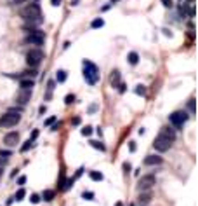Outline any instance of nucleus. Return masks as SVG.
<instances>
[{"instance_id": "obj_14", "label": "nucleus", "mask_w": 198, "mask_h": 206, "mask_svg": "<svg viewBox=\"0 0 198 206\" xmlns=\"http://www.w3.org/2000/svg\"><path fill=\"white\" fill-rule=\"evenodd\" d=\"M151 192H149V190H146V192H141V194H139V203H141V205H148L149 201H151Z\"/></svg>"}, {"instance_id": "obj_45", "label": "nucleus", "mask_w": 198, "mask_h": 206, "mask_svg": "<svg viewBox=\"0 0 198 206\" xmlns=\"http://www.w3.org/2000/svg\"><path fill=\"white\" fill-rule=\"evenodd\" d=\"M115 206H123V205H122V203H117V205H115Z\"/></svg>"}, {"instance_id": "obj_10", "label": "nucleus", "mask_w": 198, "mask_h": 206, "mask_svg": "<svg viewBox=\"0 0 198 206\" xmlns=\"http://www.w3.org/2000/svg\"><path fill=\"white\" fill-rule=\"evenodd\" d=\"M4 143L7 145V147H16V145L19 143V133L18 131H10L4 136Z\"/></svg>"}, {"instance_id": "obj_3", "label": "nucleus", "mask_w": 198, "mask_h": 206, "mask_svg": "<svg viewBox=\"0 0 198 206\" xmlns=\"http://www.w3.org/2000/svg\"><path fill=\"white\" fill-rule=\"evenodd\" d=\"M83 79H85V82L90 84V86H94V84L99 81V68L98 65H94L92 61L89 60H83Z\"/></svg>"}, {"instance_id": "obj_20", "label": "nucleus", "mask_w": 198, "mask_h": 206, "mask_svg": "<svg viewBox=\"0 0 198 206\" xmlns=\"http://www.w3.org/2000/svg\"><path fill=\"white\" fill-rule=\"evenodd\" d=\"M54 196H56V192H54V190H44V194H42V197H44L45 201H52Z\"/></svg>"}, {"instance_id": "obj_16", "label": "nucleus", "mask_w": 198, "mask_h": 206, "mask_svg": "<svg viewBox=\"0 0 198 206\" xmlns=\"http://www.w3.org/2000/svg\"><path fill=\"white\" fill-rule=\"evenodd\" d=\"M127 61L130 63V65H137V61H139V54L137 52H129V56H127Z\"/></svg>"}, {"instance_id": "obj_25", "label": "nucleus", "mask_w": 198, "mask_h": 206, "mask_svg": "<svg viewBox=\"0 0 198 206\" xmlns=\"http://www.w3.org/2000/svg\"><path fill=\"white\" fill-rule=\"evenodd\" d=\"M82 134H83V136H90V134H92V128H90V126H85V128L82 129Z\"/></svg>"}, {"instance_id": "obj_7", "label": "nucleus", "mask_w": 198, "mask_h": 206, "mask_svg": "<svg viewBox=\"0 0 198 206\" xmlns=\"http://www.w3.org/2000/svg\"><path fill=\"white\" fill-rule=\"evenodd\" d=\"M21 121V113H12V112H5L0 117V128H12Z\"/></svg>"}, {"instance_id": "obj_29", "label": "nucleus", "mask_w": 198, "mask_h": 206, "mask_svg": "<svg viewBox=\"0 0 198 206\" xmlns=\"http://www.w3.org/2000/svg\"><path fill=\"white\" fill-rule=\"evenodd\" d=\"M54 122H56V117H49V119H47L44 124H45V126H52Z\"/></svg>"}, {"instance_id": "obj_8", "label": "nucleus", "mask_w": 198, "mask_h": 206, "mask_svg": "<svg viewBox=\"0 0 198 206\" xmlns=\"http://www.w3.org/2000/svg\"><path fill=\"white\" fill-rule=\"evenodd\" d=\"M155 175H144V176H141L139 178V182H137V189L141 190V192H146V190H149L151 187L155 185Z\"/></svg>"}, {"instance_id": "obj_35", "label": "nucleus", "mask_w": 198, "mask_h": 206, "mask_svg": "<svg viewBox=\"0 0 198 206\" xmlns=\"http://www.w3.org/2000/svg\"><path fill=\"white\" fill-rule=\"evenodd\" d=\"M123 169H125V173H129L130 169H132V166H130L129 163H123Z\"/></svg>"}, {"instance_id": "obj_21", "label": "nucleus", "mask_w": 198, "mask_h": 206, "mask_svg": "<svg viewBox=\"0 0 198 206\" xmlns=\"http://www.w3.org/2000/svg\"><path fill=\"white\" fill-rule=\"evenodd\" d=\"M90 145H92L94 149H98V150H101V152H104V150H106V147H104V143H101V142H96V140H92V142H90Z\"/></svg>"}, {"instance_id": "obj_6", "label": "nucleus", "mask_w": 198, "mask_h": 206, "mask_svg": "<svg viewBox=\"0 0 198 206\" xmlns=\"http://www.w3.org/2000/svg\"><path fill=\"white\" fill-rule=\"evenodd\" d=\"M44 51L40 49V47H33V49H30L28 51V54H26V63L30 65L31 68H37L40 63H42V60H44Z\"/></svg>"}, {"instance_id": "obj_15", "label": "nucleus", "mask_w": 198, "mask_h": 206, "mask_svg": "<svg viewBox=\"0 0 198 206\" xmlns=\"http://www.w3.org/2000/svg\"><path fill=\"white\" fill-rule=\"evenodd\" d=\"M89 176H90V180H94V182H103V178H104V175L101 171H89Z\"/></svg>"}, {"instance_id": "obj_33", "label": "nucleus", "mask_w": 198, "mask_h": 206, "mask_svg": "<svg viewBox=\"0 0 198 206\" xmlns=\"http://www.w3.org/2000/svg\"><path fill=\"white\" fill-rule=\"evenodd\" d=\"M82 196H83V199H92V197H94V194H92V192H83V194H82Z\"/></svg>"}, {"instance_id": "obj_26", "label": "nucleus", "mask_w": 198, "mask_h": 206, "mask_svg": "<svg viewBox=\"0 0 198 206\" xmlns=\"http://www.w3.org/2000/svg\"><path fill=\"white\" fill-rule=\"evenodd\" d=\"M30 201L33 203V205H38V203H40V196H38V194H31Z\"/></svg>"}, {"instance_id": "obj_42", "label": "nucleus", "mask_w": 198, "mask_h": 206, "mask_svg": "<svg viewBox=\"0 0 198 206\" xmlns=\"http://www.w3.org/2000/svg\"><path fill=\"white\" fill-rule=\"evenodd\" d=\"M109 7H111V4H108V5H104V7H103L101 10H103V12H106V10H109Z\"/></svg>"}, {"instance_id": "obj_32", "label": "nucleus", "mask_w": 198, "mask_h": 206, "mask_svg": "<svg viewBox=\"0 0 198 206\" xmlns=\"http://www.w3.org/2000/svg\"><path fill=\"white\" fill-rule=\"evenodd\" d=\"M83 171H85V169H83V168H78V171H77V175L73 176V178H75V180H77V178H80V176L83 175Z\"/></svg>"}, {"instance_id": "obj_19", "label": "nucleus", "mask_w": 198, "mask_h": 206, "mask_svg": "<svg viewBox=\"0 0 198 206\" xmlns=\"http://www.w3.org/2000/svg\"><path fill=\"white\" fill-rule=\"evenodd\" d=\"M134 93L137 94V96H144V94H146V86L137 84V86H136V89H134Z\"/></svg>"}, {"instance_id": "obj_37", "label": "nucleus", "mask_w": 198, "mask_h": 206, "mask_svg": "<svg viewBox=\"0 0 198 206\" xmlns=\"http://www.w3.org/2000/svg\"><path fill=\"white\" fill-rule=\"evenodd\" d=\"M129 149H130V152H136V142H130Z\"/></svg>"}, {"instance_id": "obj_24", "label": "nucleus", "mask_w": 198, "mask_h": 206, "mask_svg": "<svg viewBox=\"0 0 198 206\" xmlns=\"http://www.w3.org/2000/svg\"><path fill=\"white\" fill-rule=\"evenodd\" d=\"M73 102H75V94H66V98H64V103H66V105H71Z\"/></svg>"}, {"instance_id": "obj_13", "label": "nucleus", "mask_w": 198, "mask_h": 206, "mask_svg": "<svg viewBox=\"0 0 198 206\" xmlns=\"http://www.w3.org/2000/svg\"><path fill=\"white\" fill-rule=\"evenodd\" d=\"M33 87H35V81L33 79H23V81H19V89L33 91Z\"/></svg>"}, {"instance_id": "obj_46", "label": "nucleus", "mask_w": 198, "mask_h": 206, "mask_svg": "<svg viewBox=\"0 0 198 206\" xmlns=\"http://www.w3.org/2000/svg\"><path fill=\"white\" fill-rule=\"evenodd\" d=\"M111 2H113V4H115V2H118V0H111Z\"/></svg>"}, {"instance_id": "obj_27", "label": "nucleus", "mask_w": 198, "mask_h": 206, "mask_svg": "<svg viewBox=\"0 0 198 206\" xmlns=\"http://www.w3.org/2000/svg\"><path fill=\"white\" fill-rule=\"evenodd\" d=\"M10 155H12L10 150H4V149H0V157H5V159H7V157H10Z\"/></svg>"}, {"instance_id": "obj_31", "label": "nucleus", "mask_w": 198, "mask_h": 206, "mask_svg": "<svg viewBox=\"0 0 198 206\" xmlns=\"http://www.w3.org/2000/svg\"><path fill=\"white\" fill-rule=\"evenodd\" d=\"M59 128H61V122H54L52 126H50V131H58Z\"/></svg>"}, {"instance_id": "obj_2", "label": "nucleus", "mask_w": 198, "mask_h": 206, "mask_svg": "<svg viewBox=\"0 0 198 206\" xmlns=\"http://www.w3.org/2000/svg\"><path fill=\"white\" fill-rule=\"evenodd\" d=\"M174 140H176V129H172L170 126H165V128L160 129L158 136L155 138L153 147H155L158 152H167L168 149L172 147Z\"/></svg>"}, {"instance_id": "obj_1", "label": "nucleus", "mask_w": 198, "mask_h": 206, "mask_svg": "<svg viewBox=\"0 0 198 206\" xmlns=\"http://www.w3.org/2000/svg\"><path fill=\"white\" fill-rule=\"evenodd\" d=\"M21 16L24 19V30L28 31H33L37 30V26L42 25V9L37 2H31V4H26L23 9H21Z\"/></svg>"}, {"instance_id": "obj_39", "label": "nucleus", "mask_w": 198, "mask_h": 206, "mask_svg": "<svg viewBox=\"0 0 198 206\" xmlns=\"http://www.w3.org/2000/svg\"><path fill=\"white\" fill-rule=\"evenodd\" d=\"M18 184L23 185V184H26V176H19V180H18Z\"/></svg>"}, {"instance_id": "obj_34", "label": "nucleus", "mask_w": 198, "mask_h": 206, "mask_svg": "<svg viewBox=\"0 0 198 206\" xmlns=\"http://www.w3.org/2000/svg\"><path fill=\"white\" fill-rule=\"evenodd\" d=\"M125 89H127V86H125V82H120V86H118V91H120V93H125Z\"/></svg>"}, {"instance_id": "obj_44", "label": "nucleus", "mask_w": 198, "mask_h": 206, "mask_svg": "<svg viewBox=\"0 0 198 206\" xmlns=\"http://www.w3.org/2000/svg\"><path fill=\"white\" fill-rule=\"evenodd\" d=\"M0 176H4V168H0Z\"/></svg>"}, {"instance_id": "obj_5", "label": "nucleus", "mask_w": 198, "mask_h": 206, "mask_svg": "<svg viewBox=\"0 0 198 206\" xmlns=\"http://www.w3.org/2000/svg\"><path fill=\"white\" fill-rule=\"evenodd\" d=\"M189 115L186 110H176V112H172L170 115H168V121H170V124L174 126V128H182L184 124L188 122Z\"/></svg>"}, {"instance_id": "obj_43", "label": "nucleus", "mask_w": 198, "mask_h": 206, "mask_svg": "<svg viewBox=\"0 0 198 206\" xmlns=\"http://www.w3.org/2000/svg\"><path fill=\"white\" fill-rule=\"evenodd\" d=\"M23 2H31V0H16V4H23Z\"/></svg>"}, {"instance_id": "obj_11", "label": "nucleus", "mask_w": 198, "mask_h": 206, "mask_svg": "<svg viewBox=\"0 0 198 206\" xmlns=\"http://www.w3.org/2000/svg\"><path fill=\"white\" fill-rule=\"evenodd\" d=\"M163 163V159L160 157V155H148L146 159H144V164L146 166H158Z\"/></svg>"}, {"instance_id": "obj_18", "label": "nucleus", "mask_w": 198, "mask_h": 206, "mask_svg": "<svg viewBox=\"0 0 198 206\" xmlns=\"http://www.w3.org/2000/svg\"><path fill=\"white\" fill-rule=\"evenodd\" d=\"M103 26H104V19L103 18H96L90 23V28H103Z\"/></svg>"}, {"instance_id": "obj_12", "label": "nucleus", "mask_w": 198, "mask_h": 206, "mask_svg": "<svg viewBox=\"0 0 198 206\" xmlns=\"http://www.w3.org/2000/svg\"><path fill=\"white\" fill-rule=\"evenodd\" d=\"M120 82H122V79H120V70H113V72H111V77H109L111 87H118Z\"/></svg>"}, {"instance_id": "obj_17", "label": "nucleus", "mask_w": 198, "mask_h": 206, "mask_svg": "<svg viewBox=\"0 0 198 206\" xmlns=\"http://www.w3.org/2000/svg\"><path fill=\"white\" fill-rule=\"evenodd\" d=\"M66 77H68V75H66L64 70H58V72H56V81H58L59 84L64 82V81H66Z\"/></svg>"}, {"instance_id": "obj_28", "label": "nucleus", "mask_w": 198, "mask_h": 206, "mask_svg": "<svg viewBox=\"0 0 198 206\" xmlns=\"http://www.w3.org/2000/svg\"><path fill=\"white\" fill-rule=\"evenodd\" d=\"M188 108H189V112H191V113H195V98H191V100H189Z\"/></svg>"}, {"instance_id": "obj_9", "label": "nucleus", "mask_w": 198, "mask_h": 206, "mask_svg": "<svg viewBox=\"0 0 198 206\" xmlns=\"http://www.w3.org/2000/svg\"><path fill=\"white\" fill-rule=\"evenodd\" d=\"M31 93L33 91H28V89H19L18 91V94H16V103L19 105V107H26V103L31 100Z\"/></svg>"}, {"instance_id": "obj_4", "label": "nucleus", "mask_w": 198, "mask_h": 206, "mask_svg": "<svg viewBox=\"0 0 198 206\" xmlns=\"http://www.w3.org/2000/svg\"><path fill=\"white\" fill-rule=\"evenodd\" d=\"M44 40H45V33L42 30H33V31H30L26 37H24V44L26 46H35V47H40L42 44H44Z\"/></svg>"}, {"instance_id": "obj_40", "label": "nucleus", "mask_w": 198, "mask_h": 206, "mask_svg": "<svg viewBox=\"0 0 198 206\" xmlns=\"http://www.w3.org/2000/svg\"><path fill=\"white\" fill-rule=\"evenodd\" d=\"M45 112H47V107H45V105H42V107L38 108V113H45Z\"/></svg>"}, {"instance_id": "obj_30", "label": "nucleus", "mask_w": 198, "mask_h": 206, "mask_svg": "<svg viewBox=\"0 0 198 206\" xmlns=\"http://www.w3.org/2000/svg\"><path fill=\"white\" fill-rule=\"evenodd\" d=\"M37 136H38V129H33V133H31L30 140H31V142H35V140H37Z\"/></svg>"}, {"instance_id": "obj_22", "label": "nucleus", "mask_w": 198, "mask_h": 206, "mask_svg": "<svg viewBox=\"0 0 198 206\" xmlns=\"http://www.w3.org/2000/svg\"><path fill=\"white\" fill-rule=\"evenodd\" d=\"M31 147H33V142H31V140H26L24 143L21 145V152H28Z\"/></svg>"}, {"instance_id": "obj_23", "label": "nucleus", "mask_w": 198, "mask_h": 206, "mask_svg": "<svg viewBox=\"0 0 198 206\" xmlns=\"http://www.w3.org/2000/svg\"><path fill=\"white\" fill-rule=\"evenodd\" d=\"M24 196H26V192H24V189H19V190L16 192V197H14V199H16V201L19 203V201H23V199H24Z\"/></svg>"}, {"instance_id": "obj_36", "label": "nucleus", "mask_w": 198, "mask_h": 206, "mask_svg": "<svg viewBox=\"0 0 198 206\" xmlns=\"http://www.w3.org/2000/svg\"><path fill=\"white\" fill-rule=\"evenodd\" d=\"M61 2H63V0H50V4H52L54 7H59V5H61Z\"/></svg>"}, {"instance_id": "obj_38", "label": "nucleus", "mask_w": 198, "mask_h": 206, "mask_svg": "<svg viewBox=\"0 0 198 206\" xmlns=\"http://www.w3.org/2000/svg\"><path fill=\"white\" fill-rule=\"evenodd\" d=\"M162 2H163L165 7H172V0H162Z\"/></svg>"}, {"instance_id": "obj_41", "label": "nucleus", "mask_w": 198, "mask_h": 206, "mask_svg": "<svg viewBox=\"0 0 198 206\" xmlns=\"http://www.w3.org/2000/svg\"><path fill=\"white\" fill-rule=\"evenodd\" d=\"M71 124H73V126H78L80 124V117H75V119L71 121Z\"/></svg>"}]
</instances>
